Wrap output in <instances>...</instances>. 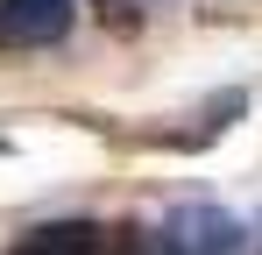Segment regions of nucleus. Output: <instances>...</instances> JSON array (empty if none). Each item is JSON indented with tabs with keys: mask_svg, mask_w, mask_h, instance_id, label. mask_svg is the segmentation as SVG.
<instances>
[{
	"mask_svg": "<svg viewBox=\"0 0 262 255\" xmlns=\"http://www.w3.org/2000/svg\"><path fill=\"white\" fill-rule=\"evenodd\" d=\"M71 22H78V0H0V42H21V50L64 42Z\"/></svg>",
	"mask_w": 262,
	"mask_h": 255,
	"instance_id": "obj_1",
	"label": "nucleus"
},
{
	"mask_svg": "<svg viewBox=\"0 0 262 255\" xmlns=\"http://www.w3.org/2000/svg\"><path fill=\"white\" fill-rule=\"evenodd\" d=\"M14 255H121V241H106V234H99V227H85V220H64V227L29 234Z\"/></svg>",
	"mask_w": 262,
	"mask_h": 255,
	"instance_id": "obj_2",
	"label": "nucleus"
},
{
	"mask_svg": "<svg viewBox=\"0 0 262 255\" xmlns=\"http://www.w3.org/2000/svg\"><path fill=\"white\" fill-rule=\"evenodd\" d=\"M121 255H170V248H163V241H156V248H135V241H128V248H121Z\"/></svg>",
	"mask_w": 262,
	"mask_h": 255,
	"instance_id": "obj_3",
	"label": "nucleus"
}]
</instances>
